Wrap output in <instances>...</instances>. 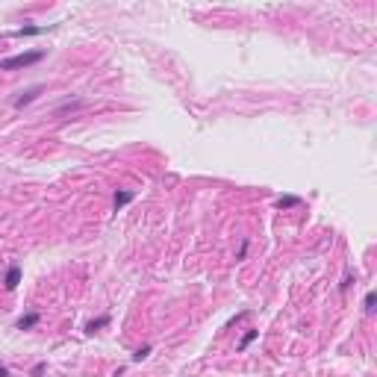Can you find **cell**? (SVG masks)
<instances>
[{"label":"cell","instance_id":"cell-5","mask_svg":"<svg viewBox=\"0 0 377 377\" xmlns=\"http://www.w3.org/2000/svg\"><path fill=\"white\" fill-rule=\"evenodd\" d=\"M133 198H136L133 192H115V209H121V206H127V203H130Z\"/></svg>","mask_w":377,"mask_h":377},{"label":"cell","instance_id":"cell-11","mask_svg":"<svg viewBox=\"0 0 377 377\" xmlns=\"http://www.w3.org/2000/svg\"><path fill=\"white\" fill-rule=\"evenodd\" d=\"M375 292H369V295H366V313H375Z\"/></svg>","mask_w":377,"mask_h":377},{"label":"cell","instance_id":"cell-4","mask_svg":"<svg viewBox=\"0 0 377 377\" xmlns=\"http://www.w3.org/2000/svg\"><path fill=\"white\" fill-rule=\"evenodd\" d=\"M38 319H41L38 313H27V316H21V319H18V330H29V327H35Z\"/></svg>","mask_w":377,"mask_h":377},{"label":"cell","instance_id":"cell-9","mask_svg":"<svg viewBox=\"0 0 377 377\" xmlns=\"http://www.w3.org/2000/svg\"><path fill=\"white\" fill-rule=\"evenodd\" d=\"M254 339H257V330H248V333H245V339L239 342V351H245V348H248V345H251Z\"/></svg>","mask_w":377,"mask_h":377},{"label":"cell","instance_id":"cell-6","mask_svg":"<svg viewBox=\"0 0 377 377\" xmlns=\"http://www.w3.org/2000/svg\"><path fill=\"white\" fill-rule=\"evenodd\" d=\"M298 203H301V198H295V195H286V198H280V201H277V206H280V209H292V206H298Z\"/></svg>","mask_w":377,"mask_h":377},{"label":"cell","instance_id":"cell-8","mask_svg":"<svg viewBox=\"0 0 377 377\" xmlns=\"http://www.w3.org/2000/svg\"><path fill=\"white\" fill-rule=\"evenodd\" d=\"M38 32H47V27H21L18 35H38Z\"/></svg>","mask_w":377,"mask_h":377},{"label":"cell","instance_id":"cell-7","mask_svg":"<svg viewBox=\"0 0 377 377\" xmlns=\"http://www.w3.org/2000/svg\"><path fill=\"white\" fill-rule=\"evenodd\" d=\"M106 324H109V316H100L97 321H88V324H86V330H88V333H94V330H100V327H106Z\"/></svg>","mask_w":377,"mask_h":377},{"label":"cell","instance_id":"cell-1","mask_svg":"<svg viewBox=\"0 0 377 377\" xmlns=\"http://www.w3.org/2000/svg\"><path fill=\"white\" fill-rule=\"evenodd\" d=\"M44 59V50H27V53H15V56H9V59H3L0 62V71H18V68H29V65H35V62H41Z\"/></svg>","mask_w":377,"mask_h":377},{"label":"cell","instance_id":"cell-10","mask_svg":"<svg viewBox=\"0 0 377 377\" xmlns=\"http://www.w3.org/2000/svg\"><path fill=\"white\" fill-rule=\"evenodd\" d=\"M147 354H150V345H145V348H139V351L133 354V360H136V363H142V360H145Z\"/></svg>","mask_w":377,"mask_h":377},{"label":"cell","instance_id":"cell-3","mask_svg":"<svg viewBox=\"0 0 377 377\" xmlns=\"http://www.w3.org/2000/svg\"><path fill=\"white\" fill-rule=\"evenodd\" d=\"M21 283V265H9V271H6V280H3V286L12 292L15 286Z\"/></svg>","mask_w":377,"mask_h":377},{"label":"cell","instance_id":"cell-12","mask_svg":"<svg viewBox=\"0 0 377 377\" xmlns=\"http://www.w3.org/2000/svg\"><path fill=\"white\" fill-rule=\"evenodd\" d=\"M0 377H9V369H6V366H0Z\"/></svg>","mask_w":377,"mask_h":377},{"label":"cell","instance_id":"cell-2","mask_svg":"<svg viewBox=\"0 0 377 377\" xmlns=\"http://www.w3.org/2000/svg\"><path fill=\"white\" fill-rule=\"evenodd\" d=\"M38 94H41V86H32V88L21 91V97H15V109H24V106H29V103H32Z\"/></svg>","mask_w":377,"mask_h":377}]
</instances>
